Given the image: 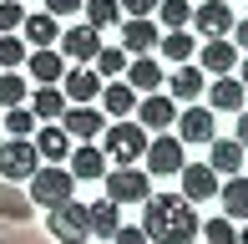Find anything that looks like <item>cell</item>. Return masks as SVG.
I'll return each mask as SVG.
<instances>
[{"label": "cell", "mask_w": 248, "mask_h": 244, "mask_svg": "<svg viewBox=\"0 0 248 244\" xmlns=\"http://www.w3.org/2000/svg\"><path fill=\"white\" fill-rule=\"evenodd\" d=\"M101 132H107V148H101V153H107V163H111V168L142 163V153H147V138H152V132H147V127H137L132 117H117V122H107Z\"/></svg>", "instance_id": "cell-2"}, {"label": "cell", "mask_w": 248, "mask_h": 244, "mask_svg": "<svg viewBox=\"0 0 248 244\" xmlns=\"http://www.w3.org/2000/svg\"><path fill=\"white\" fill-rule=\"evenodd\" d=\"M152 16H157V26H162V31H183L187 20H193V5H187V0H157Z\"/></svg>", "instance_id": "cell-30"}, {"label": "cell", "mask_w": 248, "mask_h": 244, "mask_svg": "<svg viewBox=\"0 0 248 244\" xmlns=\"http://www.w3.org/2000/svg\"><path fill=\"white\" fill-rule=\"evenodd\" d=\"M238 244H248V219H243V229H238Z\"/></svg>", "instance_id": "cell-44"}, {"label": "cell", "mask_w": 248, "mask_h": 244, "mask_svg": "<svg viewBox=\"0 0 248 244\" xmlns=\"http://www.w3.org/2000/svg\"><path fill=\"white\" fill-rule=\"evenodd\" d=\"M26 82H36V87H56L61 82V71H66V56L56 46H31V56H26Z\"/></svg>", "instance_id": "cell-18"}, {"label": "cell", "mask_w": 248, "mask_h": 244, "mask_svg": "<svg viewBox=\"0 0 248 244\" xmlns=\"http://www.w3.org/2000/svg\"><path fill=\"white\" fill-rule=\"evenodd\" d=\"M46 10L61 20V16H76V10H81V0H46Z\"/></svg>", "instance_id": "cell-40"}, {"label": "cell", "mask_w": 248, "mask_h": 244, "mask_svg": "<svg viewBox=\"0 0 248 244\" xmlns=\"http://www.w3.org/2000/svg\"><path fill=\"white\" fill-rule=\"evenodd\" d=\"M233 76H238V82L248 87V51H243V56H238V66H233Z\"/></svg>", "instance_id": "cell-43"}, {"label": "cell", "mask_w": 248, "mask_h": 244, "mask_svg": "<svg viewBox=\"0 0 248 244\" xmlns=\"http://www.w3.org/2000/svg\"><path fill=\"white\" fill-rule=\"evenodd\" d=\"M111 244H147V234H142V224H117Z\"/></svg>", "instance_id": "cell-38"}, {"label": "cell", "mask_w": 248, "mask_h": 244, "mask_svg": "<svg viewBox=\"0 0 248 244\" xmlns=\"http://www.w3.org/2000/svg\"><path fill=\"white\" fill-rule=\"evenodd\" d=\"M36 168H41V158H36V148H31V138H0V178L5 183L31 178Z\"/></svg>", "instance_id": "cell-7"}, {"label": "cell", "mask_w": 248, "mask_h": 244, "mask_svg": "<svg viewBox=\"0 0 248 244\" xmlns=\"http://www.w3.org/2000/svg\"><path fill=\"white\" fill-rule=\"evenodd\" d=\"M56 46H61V56H71L76 66H92V56L101 51V31L96 26H71V31H61V41H56Z\"/></svg>", "instance_id": "cell-14"}, {"label": "cell", "mask_w": 248, "mask_h": 244, "mask_svg": "<svg viewBox=\"0 0 248 244\" xmlns=\"http://www.w3.org/2000/svg\"><path fill=\"white\" fill-rule=\"evenodd\" d=\"M122 51L127 56H147V51L157 46V36H162V26H157L152 16H122Z\"/></svg>", "instance_id": "cell-8"}, {"label": "cell", "mask_w": 248, "mask_h": 244, "mask_svg": "<svg viewBox=\"0 0 248 244\" xmlns=\"http://www.w3.org/2000/svg\"><path fill=\"white\" fill-rule=\"evenodd\" d=\"M162 61H157L152 56V51H147V56H127V87H132V92H157V87H162Z\"/></svg>", "instance_id": "cell-24"}, {"label": "cell", "mask_w": 248, "mask_h": 244, "mask_svg": "<svg viewBox=\"0 0 248 244\" xmlns=\"http://www.w3.org/2000/svg\"><path fill=\"white\" fill-rule=\"evenodd\" d=\"M92 71L96 76H122V71H127V51H122V46H101L92 56Z\"/></svg>", "instance_id": "cell-36"}, {"label": "cell", "mask_w": 248, "mask_h": 244, "mask_svg": "<svg viewBox=\"0 0 248 244\" xmlns=\"http://www.w3.org/2000/svg\"><path fill=\"white\" fill-rule=\"evenodd\" d=\"M20 20H26V10H20V0H0V36H10V31H20Z\"/></svg>", "instance_id": "cell-37"}, {"label": "cell", "mask_w": 248, "mask_h": 244, "mask_svg": "<svg viewBox=\"0 0 248 244\" xmlns=\"http://www.w3.org/2000/svg\"><path fill=\"white\" fill-rule=\"evenodd\" d=\"M218 204L223 214L238 224V219H248V173H233V178H218Z\"/></svg>", "instance_id": "cell-25"}, {"label": "cell", "mask_w": 248, "mask_h": 244, "mask_svg": "<svg viewBox=\"0 0 248 244\" xmlns=\"http://www.w3.org/2000/svg\"><path fill=\"white\" fill-rule=\"evenodd\" d=\"M56 122L66 127V138H71V142H92L96 132L107 127V112H101L96 102H86V107H66V112L56 117Z\"/></svg>", "instance_id": "cell-11"}, {"label": "cell", "mask_w": 248, "mask_h": 244, "mask_svg": "<svg viewBox=\"0 0 248 244\" xmlns=\"http://www.w3.org/2000/svg\"><path fill=\"white\" fill-rule=\"evenodd\" d=\"M132 107H137V92H132L127 82H101V112H107L111 122L132 117Z\"/></svg>", "instance_id": "cell-28"}, {"label": "cell", "mask_w": 248, "mask_h": 244, "mask_svg": "<svg viewBox=\"0 0 248 244\" xmlns=\"http://www.w3.org/2000/svg\"><path fill=\"white\" fill-rule=\"evenodd\" d=\"M107 168H111V163H107V153H101L96 142H71V153H66V173H71L76 183H92Z\"/></svg>", "instance_id": "cell-12"}, {"label": "cell", "mask_w": 248, "mask_h": 244, "mask_svg": "<svg viewBox=\"0 0 248 244\" xmlns=\"http://www.w3.org/2000/svg\"><path fill=\"white\" fill-rule=\"evenodd\" d=\"M86 219H92V239H111L122 224V204H111V198H96V204H86Z\"/></svg>", "instance_id": "cell-29"}, {"label": "cell", "mask_w": 248, "mask_h": 244, "mask_svg": "<svg viewBox=\"0 0 248 244\" xmlns=\"http://www.w3.org/2000/svg\"><path fill=\"white\" fill-rule=\"evenodd\" d=\"M202 92H208V107H213V112H243V92H248V87L228 71V76H213Z\"/></svg>", "instance_id": "cell-21"}, {"label": "cell", "mask_w": 248, "mask_h": 244, "mask_svg": "<svg viewBox=\"0 0 248 244\" xmlns=\"http://www.w3.org/2000/svg\"><path fill=\"white\" fill-rule=\"evenodd\" d=\"M162 87H172V102H198L208 76H202V66L183 61V66H172V76H162Z\"/></svg>", "instance_id": "cell-22"}, {"label": "cell", "mask_w": 248, "mask_h": 244, "mask_svg": "<svg viewBox=\"0 0 248 244\" xmlns=\"http://www.w3.org/2000/svg\"><path fill=\"white\" fill-rule=\"evenodd\" d=\"M228 36H233V46H243V51H248V20H233Z\"/></svg>", "instance_id": "cell-41"}, {"label": "cell", "mask_w": 248, "mask_h": 244, "mask_svg": "<svg viewBox=\"0 0 248 244\" xmlns=\"http://www.w3.org/2000/svg\"><path fill=\"white\" fill-rule=\"evenodd\" d=\"M243 142L238 138H213L208 142V168L218 173V178H233V173H243Z\"/></svg>", "instance_id": "cell-20"}, {"label": "cell", "mask_w": 248, "mask_h": 244, "mask_svg": "<svg viewBox=\"0 0 248 244\" xmlns=\"http://www.w3.org/2000/svg\"><path fill=\"white\" fill-rule=\"evenodd\" d=\"M187 142H177V132H157V138H147V153H142V168L157 173V178H172L177 168L187 163Z\"/></svg>", "instance_id": "cell-6"}, {"label": "cell", "mask_w": 248, "mask_h": 244, "mask_svg": "<svg viewBox=\"0 0 248 244\" xmlns=\"http://www.w3.org/2000/svg\"><path fill=\"white\" fill-rule=\"evenodd\" d=\"M101 183H107V198L122 204V209H127V204H142V198L152 193V173L137 168V163H127V168H107Z\"/></svg>", "instance_id": "cell-3"}, {"label": "cell", "mask_w": 248, "mask_h": 244, "mask_svg": "<svg viewBox=\"0 0 248 244\" xmlns=\"http://www.w3.org/2000/svg\"><path fill=\"white\" fill-rule=\"evenodd\" d=\"M81 10H86V26H96V31H107V26L122 20V5H117V0H81Z\"/></svg>", "instance_id": "cell-31"}, {"label": "cell", "mask_w": 248, "mask_h": 244, "mask_svg": "<svg viewBox=\"0 0 248 244\" xmlns=\"http://www.w3.org/2000/svg\"><path fill=\"white\" fill-rule=\"evenodd\" d=\"M233 117H238V132H233V138H238L243 148H248V112H233Z\"/></svg>", "instance_id": "cell-42"}, {"label": "cell", "mask_w": 248, "mask_h": 244, "mask_svg": "<svg viewBox=\"0 0 248 244\" xmlns=\"http://www.w3.org/2000/svg\"><path fill=\"white\" fill-rule=\"evenodd\" d=\"M117 5H122V16H152L157 0H117Z\"/></svg>", "instance_id": "cell-39"}, {"label": "cell", "mask_w": 248, "mask_h": 244, "mask_svg": "<svg viewBox=\"0 0 248 244\" xmlns=\"http://www.w3.org/2000/svg\"><path fill=\"white\" fill-rule=\"evenodd\" d=\"M187 26H193L202 41L208 36H228L233 31V10L223 5V0H208V5H193V20H187Z\"/></svg>", "instance_id": "cell-19"}, {"label": "cell", "mask_w": 248, "mask_h": 244, "mask_svg": "<svg viewBox=\"0 0 248 244\" xmlns=\"http://www.w3.org/2000/svg\"><path fill=\"white\" fill-rule=\"evenodd\" d=\"M26 56H31V46L16 36V31H10V36H0V71H20Z\"/></svg>", "instance_id": "cell-32"}, {"label": "cell", "mask_w": 248, "mask_h": 244, "mask_svg": "<svg viewBox=\"0 0 248 244\" xmlns=\"http://www.w3.org/2000/svg\"><path fill=\"white\" fill-rule=\"evenodd\" d=\"M26 183H31V204H36V209H56V204H66V198H71V188H76V178L61 168V163L36 168Z\"/></svg>", "instance_id": "cell-4"}, {"label": "cell", "mask_w": 248, "mask_h": 244, "mask_svg": "<svg viewBox=\"0 0 248 244\" xmlns=\"http://www.w3.org/2000/svg\"><path fill=\"white\" fill-rule=\"evenodd\" d=\"M152 51H162V61L183 66V61H193V51H198V36H193V31H187V26H183V31H162Z\"/></svg>", "instance_id": "cell-27"}, {"label": "cell", "mask_w": 248, "mask_h": 244, "mask_svg": "<svg viewBox=\"0 0 248 244\" xmlns=\"http://www.w3.org/2000/svg\"><path fill=\"white\" fill-rule=\"evenodd\" d=\"M20 41H26V46H56V41H61V20H56L51 10H31V16L20 20Z\"/></svg>", "instance_id": "cell-23"}, {"label": "cell", "mask_w": 248, "mask_h": 244, "mask_svg": "<svg viewBox=\"0 0 248 244\" xmlns=\"http://www.w3.org/2000/svg\"><path fill=\"white\" fill-rule=\"evenodd\" d=\"M26 107H31V117H36V122H56L71 102H66V92H61V87H31Z\"/></svg>", "instance_id": "cell-26"}, {"label": "cell", "mask_w": 248, "mask_h": 244, "mask_svg": "<svg viewBox=\"0 0 248 244\" xmlns=\"http://www.w3.org/2000/svg\"><path fill=\"white\" fill-rule=\"evenodd\" d=\"M137 127H147V132H162V127H172L177 122V107H172V97H162V92H147V97H137Z\"/></svg>", "instance_id": "cell-17"}, {"label": "cell", "mask_w": 248, "mask_h": 244, "mask_svg": "<svg viewBox=\"0 0 248 244\" xmlns=\"http://www.w3.org/2000/svg\"><path fill=\"white\" fill-rule=\"evenodd\" d=\"M198 234L208 244H238V224H233L228 214H218V219H208V224H198Z\"/></svg>", "instance_id": "cell-35"}, {"label": "cell", "mask_w": 248, "mask_h": 244, "mask_svg": "<svg viewBox=\"0 0 248 244\" xmlns=\"http://www.w3.org/2000/svg\"><path fill=\"white\" fill-rule=\"evenodd\" d=\"M177 178H183V198H187V204H208V198H218V173H213L208 163H183Z\"/></svg>", "instance_id": "cell-16"}, {"label": "cell", "mask_w": 248, "mask_h": 244, "mask_svg": "<svg viewBox=\"0 0 248 244\" xmlns=\"http://www.w3.org/2000/svg\"><path fill=\"white\" fill-rule=\"evenodd\" d=\"M198 66H202V76H228L233 66H238V46L233 41H223V36H208V41H198Z\"/></svg>", "instance_id": "cell-10"}, {"label": "cell", "mask_w": 248, "mask_h": 244, "mask_svg": "<svg viewBox=\"0 0 248 244\" xmlns=\"http://www.w3.org/2000/svg\"><path fill=\"white\" fill-rule=\"evenodd\" d=\"M0 132L5 138H31L36 132V117H31V107L20 102V107H5V122H0Z\"/></svg>", "instance_id": "cell-34"}, {"label": "cell", "mask_w": 248, "mask_h": 244, "mask_svg": "<svg viewBox=\"0 0 248 244\" xmlns=\"http://www.w3.org/2000/svg\"><path fill=\"white\" fill-rule=\"evenodd\" d=\"M142 234H147V244H193L198 239L193 204L172 193H147L142 198Z\"/></svg>", "instance_id": "cell-1"}, {"label": "cell", "mask_w": 248, "mask_h": 244, "mask_svg": "<svg viewBox=\"0 0 248 244\" xmlns=\"http://www.w3.org/2000/svg\"><path fill=\"white\" fill-rule=\"evenodd\" d=\"M172 127H177V142H202V148H208V142L218 138V132H213L218 127V122H213V107H198V102H187Z\"/></svg>", "instance_id": "cell-9"}, {"label": "cell", "mask_w": 248, "mask_h": 244, "mask_svg": "<svg viewBox=\"0 0 248 244\" xmlns=\"http://www.w3.org/2000/svg\"><path fill=\"white\" fill-rule=\"evenodd\" d=\"M31 97V82L20 71H0V107H20Z\"/></svg>", "instance_id": "cell-33"}, {"label": "cell", "mask_w": 248, "mask_h": 244, "mask_svg": "<svg viewBox=\"0 0 248 244\" xmlns=\"http://www.w3.org/2000/svg\"><path fill=\"white\" fill-rule=\"evenodd\" d=\"M56 87L66 92V102H71V107H86V102H96V97H101V76L92 71V66H66Z\"/></svg>", "instance_id": "cell-13"}, {"label": "cell", "mask_w": 248, "mask_h": 244, "mask_svg": "<svg viewBox=\"0 0 248 244\" xmlns=\"http://www.w3.org/2000/svg\"><path fill=\"white\" fill-rule=\"evenodd\" d=\"M46 229H51V239H61V244H92V219H86V204H76V198H66V204L51 209Z\"/></svg>", "instance_id": "cell-5"}, {"label": "cell", "mask_w": 248, "mask_h": 244, "mask_svg": "<svg viewBox=\"0 0 248 244\" xmlns=\"http://www.w3.org/2000/svg\"><path fill=\"white\" fill-rule=\"evenodd\" d=\"M31 148H36L41 163H66V153H71V138H66L61 122H36V132H31Z\"/></svg>", "instance_id": "cell-15"}]
</instances>
